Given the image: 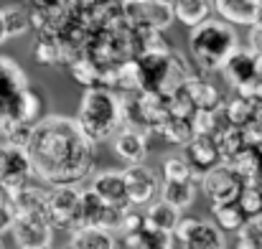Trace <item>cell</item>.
Instances as JSON below:
<instances>
[{"mask_svg": "<svg viewBox=\"0 0 262 249\" xmlns=\"http://www.w3.org/2000/svg\"><path fill=\"white\" fill-rule=\"evenodd\" d=\"M33 180L54 186H82L94 170L97 145L82 132L77 117L46 115L33 125L26 145Z\"/></svg>", "mask_w": 262, "mask_h": 249, "instance_id": "cell-1", "label": "cell"}, {"mask_svg": "<svg viewBox=\"0 0 262 249\" xmlns=\"http://www.w3.org/2000/svg\"><path fill=\"white\" fill-rule=\"evenodd\" d=\"M239 49V36L227 20L209 18L188 33V54L201 74L222 72L229 56Z\"/></svg>", "mask_w": 262, "mask_h": 249, "instance_id": "cell-2", "label": "cell"}, {"mask_svg": "<svg viewBox=\"0 0 262 249\" xmlns=\"http://www.w3.org/2000/svg\"><path fill=\"white\" fill-rule=\"evenodd\" d=\"M77 122L82 132L94 145L112 140L122 130V102L120 94L110 86H89L84 89L77 109Z\"/></svg>", "mask_w": 262, "mask_h": 249, "instance_id": "cell-3", "label": "cell"}, {"mask_svg": "<svg viewBox=\"0 0 262 249\" xmlns=\"http://www.w3.org/2000/svg\"><path fill=\"white\" fill-rule=\"evenodd\" d=\"M28 89L31 84L23 66L10 56H0V135L13 125H23V99Z\"/></svg>", "mask_w": 262, "mask_h": 249, "instance_id": "cell-4", "label": "cell"}, {"mask_svg": "<svg viewBox=\"0 0 262 249\" xmlns=\"http://www.w3.org/2000/svg\"><path fill=\"white\" fill-rule=\"evenodd\" d=\"M120 5H122V18L135 31L163 33L176 20L173 8H168L158 0H120Z\"/></svg>", "mask_w": 262, "mask_h": 249, "instance_id": "cell-5", "label": "cell"}, {"mask_svg": "<svg viewBox=\"0 0 262 249\" xmlns=\"http://www.w3.org/2000/svg\"><path fill=\"white\" fill-rule=\"evenodd\" d=\"M84 186H54L49 188V221L54 229L74 232L79 227V203Z\"/></svg>", "mask_w": 262, "mask_h": 249, "instance_id": "cell-6", "label": "cell"}, {"mask_svg": "<svg viewBox=\"0 0 262 249\" xmlns=\"http://www.w3.org/2000/svg\"><path fill=\"white\" fill-rule=\"evenodd\" d=\"M176 242L183 249H227V237L214 221L183 216L176 229Z\"/></svg>", "mask_w": 262, "mask_h": 249, "instance_id": "cell-7", "label": "cell"}, {"mask_svg": "<svg viewBox=\"0 0 262 249\" xmlns=\"http://www.w3.org/2000/svg\"><path fill=\"white\" fill-rule=\"evenodd\" d=\"M201 191L204 196L214 203H232V201H239V193L245 188V178L229 166V163H219L216 168H211L201 180Z\"/></svg>", "mask_w": 262, "mask_h": 249, "instance_id": "cell-8", "label": "cell"}, {"mask_svg": "<svg viewBox=\"0 0 262 249\" xmlns=\"http://www.w3.org/2000/svg\"><path fill=\"white\" fill-rule=\"evenodd\" d=\"M122 175H125L130 206L148 209L153 201H158V196H161V180H158L156 170L150 166H145V163L125 166L122 168Z\"/></svg>", "mask_w": 262, "mask_h": 249, "instance_id": "cell-9", "label": "cell"}, {"mask_svg": "<svg viewBox=\"0 0 262 249\" xmlns=\"http://www.w3.org/2000/svg\"><path fill=\"white\" fill-rule=\"evenodd\" d=\"M31 180H33V173H31V161H28L26 148L0 140V188L10 193Z\"/></svg>", "mask_w": 262, "mask_h": 249, "instance_id": "cell-10", "label": "cell"}, {"mask_svg": "<svg viewBox=\"0 0 262 249\" xmlns=\"http://www.w3.org/2000/svg\"><path fill=\"white\" fill-rule=\"evenodd\" d=\"M222 77L227 79V84L234 89V92H242L247 89L250 84L260 82L262 74H260V56L252 51V49H237L229 61L224 64L222 69Z\"/></svg>", "mask_w": 262, "mask_h": 249, "instance_id": "cell-11", "label": "cell"}, {"mask_svg": "<svg viewBox=\"0 0 262 249\" xmlns=\"http://www.w3.org/2000/svg\"><path fill=\"white\" fill-rule=\"evenodd\" d=\"M186 163L191 166L193 175L201 180L211 168H216L222 163V153H219V145H216V138L211 135H193L186 145H183V153Z\"/></svg>", "mask_w": 262, "mask_h": 249, "instance_id": "cell-12", "label": "cell"}, {"mask_svg": "<svg viewBox=\"0 0 262 249\" xmlns=\"http://www.w3.org/2000/svg\"><path fill=\"white\" fill-rule=\"evenodd\" d=\"M13 209L15 219H28V216H49L46 206H49V188L41 183H26L10 193H5Z\"/></svg>", "mask_w": 262, "mask_h": 249, "instance_id": "cell-13", "label": "cell"}, {"mask_svg": "<svg viewBox=\"0 0 262 249\" xmlns=\"http://www.w3.org/2000/svg\"><path fill=\"white\" fill-rule=\"evenodd\" d=\"M54 227L49 221V216H28V219H15L10 237L18 244V249L23 247H51L54 244Z\"/></svg>", "mask_w": 262, "mask_h": 249, "instance_id": "cell-14", "label": "cell"}, {"mask_svg": "<svg viewBox=\"0 0 262 249\" xmlns=\"http://www.w3.org/2000/svg\"><path fill=\"white\" fill-rule=\"evenodd\" d=\"M89 188L110 206H122V209L130 206L122 170H99V173H94L92 180H89Z\"/></svg>", "mask_w": 262, "mask_h": 249, "instance_id": "cell-15", "label": "cell"}, {"mask_svg": "<svg viewBox=\"0 0 262 249\" xmlns=\"http://www.w3.org/2000/svg\"><path fill=\"white\" fill-rule=\"evenodd\" d=\"M148 138L145 132L140 130H133V127H122L110 143H112V150L115 155L127 163V166H138V163H145L148 158Z\"/></svg>", "mask_w": 262, "mask_h": 249, "instance_id": "cell-16", "label": "cell"}, {"mask_svg": "<svg viewBox=\"0 0 262 249\" xmlns=\"http://www.w3.org/2000/svg\"><path fill=\"white\" fill-rule=\"evenodd\" d=\"M214 10L219 13L222 20H227L229 26H247L252 28L255 23L262 20V10L252 0H211Z\"/></svg>", "mask_w": 262, "mask_h": 249, "instance_id": "cell-17", "label": "cell"}, {"mask_svg": "<svg viewBox=\"0 0 262 249\" xmlns=\"http://www.w3.org/2000/svg\"><path fill=\"white\" fill-rule=\"evenodd\" d=\"M211 219L214 224L224 232V234H239L245 229V224L250 221L247 211L242 209L239 201H232V203H214L211 206Z\"/></svg>", "mask_w": 262, "mask_h": 249, "instance_id": "cell-18", "label": "cell"}, {"mask_svg": "<svg viewBox=\"0 0 262 249\" xmlns=\"http://www.w3.org/2000/svg\"><path fill=\"white\" fill-rule=\"evenodd\" d=\"M196 183L199 180H163L158 198L166 201V203H171L173 209H178L183 214L196 201Z\"/></svg>", "mask_w": 262, "mask_h": 249, "instance_id": "cell-19", "label": "cell"}, {"mask_svg": "<svg viewBox=\"0 0 262 249\" xmlns=\"http://www.w3.org/2000/svg\"><path fill=\"white\" fill-rule=\"evenodd\" d=\"M183 219V214L173 209L171 203L166 201H153L148 209H145V227L150 229H158V232H168V234H176L178 229V221Z\"/></svg>", "mask_w": 262, "mask_h": 249, "instance_id": "cell-20", "label": "cell"}, {"mask_svg": "<svg viewBox=\"0 0 262 249\" xmlns=\"http://www.w3.org/2000/svg\"><path fill=\"white\" fill-rule=\"evenodd\" d=\"M115 234L97 229V227H82L72 232L69 247L72 249H115Z\"/></svg>", "mask_w": 262, "mask_h": 249, "instance_id": "cell-21", "label": "cell"}, {"mask_svg": "<svg viewBox=\"0 0 262 249\" xmlns=\"http://www.w3.org/2000/svg\"><path fill=\"white\" fill-rule=\"evenodd\" d=\"M211 10H214V3L211 0H181L173 8L176 20L183 23L186 28H196L204 20H209L211 18Z\"/></svg>", "mask_w": 262, "mask_h": 249, "instance_id": "cell-22", "label": "cell"}, {"mask_svg": "<svg viewBox=\"0 0 262 249\" xmlns=\"http://www.w3.org/2000/svg\"><path fill=\"white\" fill-rule=\"evenodd\" d=\"M216 145H219V153H222V163H232L247 145H252L250 140H247V132L242 130V127H234V125H229L227 130H222L219 135H216Z\"/></svg>", "mask_w": 262, "mask_h": 249, "instance_id": "cell-23", "label": "cell"}, {"mask_svg": "<svg viewBox=\"0 0 262 249\" xmlns=\"http://www.w3.org/2000/svg\"><path fill=\"white\" fill-rule=\"evenodd\" d=\"M110 203H104L92 188L82 191V203H79V227H102V219H104V211H107Z\"/></svg>", "mask_w": 262, "mask_h": 249, "instance_id": "cell-24", "label": "cell"}, {"mask_svg": "<svg viewBox=\"0 0 262 249\" xmlns=\"http://www.w3.org/2000/svg\"><path fill=\"white\" fill-rule=\"evenodd\" d=\"M33 56H36L38 64H46V66H56V64L67 61L64 49H61V41L54 33H38L36 46H33Z\"/></svg>", "mask_w": 262, "mask_h": 249, "instance_id": "cell-25", "label": "cell"}, {"mask_svg": "<svg viewBox=\"0 0 262 249\" xmlns=\"http://www.w3.org/2000/svg\"><path fill=\"white\" fill-rule=\"evenodd\" d=\"M0 13H3L8 38H18V36H23V33H28L33 28L31 10H26L23 5H5V8H0Z\"/></svg>", "mask_w": 262, "mask_h": 249, "instance_id": "cell-26", "label": "cell"}, {"mask_svg": "<svg viewBox=\"0 0 262 249\" xmlns=\"http://www.w3.org/2000/svg\"><path fill=\"white\" fill-rule=\"evenodd\" d=\"M193 122L191 120H176V117H168V122L163 125L161 130V138H166L168 143H176V145H186L191 138H193Z\"/></svg>", "mask_w": 262, "mask_h": 249, "instance_id": "cell-27", "label": "cell"}, {"mask_svg": "<svg viewBox=\"0 0 262 249\" xmlns=\"http://www.w3.org/2000/svg\"><path fill=\"white\" fill-rule=\"evenodd\" d=\"M239 203H242V209L247 211L250 219L262 216V180L245 183V188H242V193H239Z\"/></svg>", "mask_w": 262, "mask_h": 249, "instance_id": "cell-28", "label": "cell"}, {"mask_svg": "<svg viewBox=\"0 0 262 249\" xmlns=\"http://www.w3.org/2000/svg\"><path fill=\"white\" fill-rule=\"evenodd\" d=\"M163 180H199L183 155L163 158Z\"/></svg>", "mask_w": 262, "mask_h": 249, "instance_id": "cell-29", "label": "cell"}, {"mask_svg": "<svg viewBox=\"0 0 262 249\" xmlns=\"http://www.w3.org/2000/svg\"><path fill=\"white\" fill-rule=\"evenodd\" d=\"M140 242H143L145 249H176V234L158 232V229H150V227H143Z\"/></svg>", "mask_w": 262, "mask_h": 249, "instance_id": "cell-30", "label": "cell"}, {"mask_svg": "<svg viewBox=\"0 0 262 249\" xmlns=\"http://www.w3.org/2000/svg\"><path fill=\"white\" fill-rule=\"evenodd\" d=\"M237 237H239V239H247V242H252L257 249H262V216L250 219V221L245 224V229H242Z\"/></svg>", "mask_w": 262, "mask_h": 249, "instance_id": "cell-31", "label": "cell"}, {"mask_svg": "<svg viewBox=\"0 0 262 249\" xmlns=\"http://www.w3.org/2000/svg\"><path fill=\"white\" fill-rule=\"evenodd\" d=\"M15 224V216H13V209H10V201L5 196V191H0V237L5 232H10Z\"/></svg>", "mask_w": 262, "mask_h": 249, "instance_id": "cell-32", "label": "cell"}, {"mask_svg": "<svg viewBox=\"0 0 262 249\" xmlns=\"http://www.w3.org/2000/svg\"><path fill=\"white\" fill-rule=\"evenodd\" d=\"M115 249H145L140 242V234H120L115 239Z\"/></svg>", "mask_w": 262, "mask_h": 249, "instance_id": "cell-33", "label": "cell"}, {"mask_svg": "<svg viewBox=\"0 0 262 249\" xmlns=\"http://www.w3.org/2000/svg\"><path fill=\"white\" fill-rule=\"evenodd\" d=\"M8 41V31H5V23H3V13H0V43Z\"/></svg>", "mask_w": 262, "mask_h": 249, "instance_id": "cell-34", "label": "cell"}, {"mask_svg": "<svg viewBox=\"0 0 262 249\" xmlns=\"http://www.w3.org/2000/svg\"><path fill=\"white\" fill-rule=\"evenodd\" d=\"M237 249H257L252 242H247V239H237Z\"/></svg>", "mask_w": 262, "mask_h": 249, "instance_id": "cell-35", "label": "cell"}, {"mask_svg": "<svg viewBox=\"0 0 262 249\" xmlns=\"http://www.w3.org/2000/svg\"><path fill=\"white\" fill-rule=\"evenodd\" d=\"M158 3H163V5H168V8H176L181 0H158Z\"/></svg>", "mask_w": 262, "mask_h": 249, "instance_id": "cell-36", "label": "cell"}, {"mask_svg": "<svg viewBox=\"0 0 262 249\" xmlns=\"http://www.w3.org/2000/svg\"><path fill=\"white\" fill-rule=\"evenodd\" d=\"M252 3H255V5H257V8L262 10V0H252Z\"/></svg>", "mask_w": 262, "mask_h": 249, "instance_id": "cell-37", "label": "cell"}, {"mask_svg": "<svg viewBox=\"0 0 262 249\" xmlns=\"http://www.w3.org/2000/svg\"><path fill=\"white\" fill-rule=\"evenodd\" d=\"M23 249H51V247H23Z\"/></svg>", "mask_w": 262, "mask_h": 249, "instance_id": "cell-38", "label": "cell"}, {"mask_svg": "<svg viewBox=\"0 0 262 249\" xmlns=\"http://www.w3.org/2000/svg\"><path fill=\"white\" fill-rule=\"evenodd\" d=\"M0 249H5V244H3V237H0Z\"/></svg>", "mask_w": 262, "mask_h": 249, "instance_id": "cell-39", "label": "cell"}, {"mask_svg": "<svg viewBox=\"0 0 262 249\" xmlns=\"http://www.w3.org/2000/svg\"><path fill=\"white\" fill-rule=\"evenodd\" d=\"M260 74H262V56H260Z\"/></svg>", "mask_w": 262, "mask_h": 249, "instance_id": "cell-40", "label": "cell"}, {"mask_svg": "<svg viewBox=\"0 0 262 249\" xmlns=\"http://www.w3.org/2000/svg\"><path fill=\"white\" fill-rule=\"evenodd\" d=\"M67 249H72V247H67Z\"/></svg>", "mask_w": 262, "mask_h": 249, "instance_id": "cell-41", "label": "cell"}, {"mask_svg": "<svg viewBox=\"0 0 262 249\" xmlns=\"http://www.w3.org/2000/svg\"><path fill=\"white\" fill-rule=\"evenodd\" d=\"M0 191H3V188H0Z\"/></svg>", "mask_w": 262, "mask_h": 249, "instance_id": "cell-42", "label": "cell"}]
</instances>
